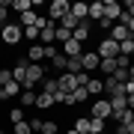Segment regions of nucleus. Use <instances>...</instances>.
<instances>
[{
    "label": "nucleus",
    "instance_id": "f257e3e1",
    "mask_svg": "<svg viewBox=\"0 0 134 134\" xmlns=\"http://www.w3.org/2000/svg\"><path fill=\"white\" fill-rule=\"evenodd\" d=\"M0 39H3V45H18L21 39H24V30H21V24H9V21H6L3 27H0Z\"/></svg>",
    "mask_w": 134,
    "mask_h": 134
},
{
    "label": "nucleus",
    "instance_id": "f03ea898",
    "mask_svg": "<svg viewBox=\"0 0 134 134\" xmlns=\"http://www.w3.org/2000/svg\"><path fill=\"white\" fill-rule=\"evenodd\" d=\"M69 12H72V3H69V0H51V6H48V21L57 24L63 15H69Z\"/></svg>",
    "mask_w": 134,
    "mask_h": 134
},
{
    "label": "nucleus",
    "instance_id": "7ed1b4c3",
    "mask_svg": "<svg viewBox=\"0 0 134 134\" xmlns=\"http://www.w3.org/2000/svg\"><path fill=\"white\" fill-rule=\"evenodd\" d=\"M96 54H98L101 60H116V57H119V45L107 36V39H101V42H98V51H96Z\"/></svg>",
    "mask_w": 134,
    "mask_h": 134
},
{
    "label": "nucleus",
    "instance_id": "20e7f679",
    "mask_svg": "<svg viewBox=\"0 0 134 134\" xmlns=\"http://www.w3.org/2000/svg\"><path fill=\"white\" fill-rule=\"evenodd\" d=\"M54 39H57V24L45 18V24L39 27V45H45V48H48V45H54Z\"/></svg>",
    "mask_w": 134,
    "mask_h": 134
},
{
    "label": "nucleus",
    "instance_id": "39448f33",
    "mask_svg": "<svg viewBox=\"0 0 134 134\" xmlns=\"http://www.w3.org/2000/svg\"><path fill=\"white\" fill-rule=\"evenodd\" d=\"M98 63H101V57H98L96 51H83V54H81V69H83L86 75H90V72H96V69H98Z\"/></svg>",
    "mask_w": 134,
    "mask_h": 134
},
{
    "label": "nucleus",
    "instance_id": "423d86ee",
    "mask_svg": "<svg viewBox=\"0 0 134 134\" xmlns=\"http://www.w3.org/2000/svg\"><path fill=\"white\" fill-rule=\"evenodd\" d=\"M57 83H60V92H66V96H72L77 86H81V83H77V77H75V75H69V72H63V75L57 77Z\"/></svg>",
    "mask_w": 134,
    "mask_h": 134
},
{
    "label": "nucleus",
    "instance_id": "0eeeda50",
    "mask_svg": "<svg viewBox=\"0 0 134 134\" xmlns=\"http://www.w3.org/2000/svg\"><path fill=\"white\" fill-rule=\"evenodd\" d=\"M90 27H92V21H90V18H86V21H77V27L72 30V39H75V42H81V45H83L86 39L92 36V33H90Z\"/></svg>",
    "mask_w": 134,
    "mask_h": 134
},
{
    "label": "nucleus",
    "instance_id": "6e6552de",
    "mask_svg": "<svg viewBox=\"0 0 134 134\" xmlns=\"http://www.w3.org/2000/svg\"><path fill=\"white\" fill-rule=\"evenodd\" d=\"M92 116H96V119H110V101L107 98H96L92 101Z\"/></svg>",
    "mask_w": 134,
    "mask_h": 134
},
{
    "label": "nucleus",
    "instance_id": "1a4fd4ad",
    "mask_svg": "<svg viewBox=\"0 0 134 134\" xmlns=\"http://www.w3.org/2000/svg\"><path fill=\"white\" fill-rule=\"evenodd\" d=\"M42 60H45V45H30L27 48V63H33V66H42Z\"/></svg>",
    "mask_w": 134,
    "mask_h": 134
},
{
    "label": "nucleus",
    "instance_id": "9d476101",
    "mask_svg": "<svg viewBox=\"0 0 134 134\" xmlns=\"http://www.w3.org/2000/svg\"><path fill=\"white\" fill-rule=\"evenodd\" d=\"M63 57H81V54H83V45L81 42H75V39H69V42H63Z\"/></svg>",
    "mask_w": 134,
    "mask_h": 134
},
{
    "label": "nucleus",
    "instance_id": "9b49d317",
    "mask_svg": "<svg viewBox=\"0 0 134 134\" xmlns=\"http://www.w3.org/2000/svg\"><path fill=\"white\" fill-rule=\"evenodd\" d=\"M119 15H122V6L116 3V0H104V18H110L116 24V21H119Z\"/></svg>",
    "mask_w": 134,
    "mask_h": 134
},
{
    "label": "nucleus",
    "instance_id": "f8f14e48",
    "mask_svg": "<svg viewBox=\"0 0 134 134\" xmlns=\"http://www.w3.org/2000/svg\"><path fill=\"white\" fill-rule=\"evenodd\" d=\"M104 92H107V98H113V96H125V92H122V83L116 81V77H104Z\"/></svg>",
    "mask_w": 134,
    "mask_h": 134
},
{
    "label": "nucleus",
    "instance_id": "ddd939ff",
    "mask_svg": "<svg viewBox=\"0 0 134 134\" xmlns=\"http://www.w3.org/2000/svg\"><path fill=\"white\" fill-rule=\"evenodd\" d=\"M86 18L98 24V21L104 18V0H96V3H90V15H86Z\"/></svg>",
    "mask_w": 134,
    "mask_h": 134
},
{
    "label": "nucleus",
    "instance_id": "4468645a",
    "mask_svg": "<svg viewBox=\"0 0 134 134\" xmlns=\"http://www.w3.org/2000/svg\"><path fill=\"white\" fill-rule=\"evenodd\" d=\"M110 39H113V42L119 45V42H125V39H134V36L128 33V27H122V24H113V30H110Z\"/></svg>",
    "mask_w": 134,
    "mask_h": 134
},
{
    "label": "nucleus",
    "instance_id": "2eb2a0df",
    "mask_svg": "<svg viewBox=\"0 0 134 134\" xmlns=\"http://www.w3.org/2000/svg\"><path fill=\"white\" fill-rule=\"evenodd\" d=\"M86 92H90V98H98L101 92H104V81H96V77H90V81H86Z\"/></svg>",
    "mask_w": 134,
    "mask_h": 134
},
{
    "label": "nucleus",
    "instance_id": "dca6fc26",
    "mask_svg": "<svg viewBox=\"0 0 134 134\" xmlns=\"http://www.w3.org/2000/svg\"><path fill=\"white\" fill-rule=\"evenodd\" d=\"M83 101H90V92H86V86H77L69 96V104H83Z\"/></svg>",
    "mask_w": 134,
    "mask_h": 134
},
{
    "label": "nucleus",
    "instance_id": "f3484780",
    "mask_svg": "<svg viewBox=\"0 0 134 134\" xmlns=\"http://www.w3.org/2000/svg\"><path fill=\"white\" fill-rule=\"evenodd\" d=\"M36 107H39V110L54 107V96H51V92H36Z\"/></svg>",
    "mask_w": 134,
    "mask_h": 134
},
{
    "label": "nucleus",
    "instance_id": "a211bd4d",
    "mask_svg": "<svg viewBox=\"0 0 134 134\" xmlns=\"http://www.w3.org/2000/svg\"><path fill=\"white\" fill-rule=\"evenodd\" d=\"M116 69H119V66H116V60H101V63H98V72H101V75H107V77H113V75H116Z\"/></svg>",
    "mask_w": 134,
    "mask_h": 134
},
{
    "label": "nucleus",
    "instance_id": "6ab92c4d",
    "mask_svg": "<svg viewBox=\"0 0 134 134\" xmlns=\"http://www.w3.org/2000/svg\"><path fill=\"white\" fill-rule=\"evenodd\" d=\"M72 15L77 21H86V15H90V3H72Z\"/></svg>",
    "mask_w": 134,
    "mask_h": 134
},
{
    "label": "nucleus",
    "instance_id": "aec40b11",
    "mask_svg": "<svg viewBox=\"0 0 134 134\" xmlns=\"http://www.w3.org/2000/svg\"><path fill=\"white\" fill-rule=\"evenodd\" d=\"M21 92V86L15 83V81H9V83H3V92H0V98H15Z\"/></svg>",
    "mask_w": 134,
    "mask_h": 134
},
{
    "label": "nucleus",
    "instance_id": "412c9836",
    "mask_svg": "<svg viewBox=\"0 0 134 134\" xmlns=\"http://www.w3.org/2000/svg\"><path fill=\"white\" fill-rule=\"evenodd\" d=\"M42 92H51V96H57V92H60L57 77H45V81H42Z\"/></svg>",
    "mask_w": 134,
    "mask_h": 134
},
{
    "label": "nucleus",
    "instance_id": "4be33fe9",
    "mask_svg": "<svg viewBox=\"0 0 134 134\" xmlns=\"http://www.w3.org/2000/svg\"><path fill=\"white\" fill-rule=\"evenodd\" d=\"M9 9H18L21 15H24V12L33 9V0H12V3H9Z\"/></svg>",
    "mask_w": 134,
    "mask_h": 134
},
{
    "label": "nucleus",
    "instance_id": "5701e85b",
    "mask_svg": "<svg viewBox=\"0 0 134 134\" xmlns=\"http://www.w3.org/2000/svg\"><path fill=\"white\" fill-rule=\"evenodd\" d=\"M66 66H69V57H63V54L51 57V69H57V72H66Z\"/></svg>",
    "mask_w": 134,
    "mask_h": 134
},
{
    "label": "nucleus",
    "instance_id": "b1692460",
    "mask_svg": "<svg viewBox=\"0 0 134 134\" xmlns=\"http://www.w3.org/2000/svg\"><path fill=\"white\" fill-rule=\"evenodd\" d=\"M90 128H92V134H104V131H107V122H104V119H96V116H90Z\"/></svg>",
    "mask_w": 134,
    "mask_h": 134
},
{
    "label": "nucleus",
    "instance_id": "393cba45",
    "mask_svg": "<svg viewBox=\"0 0 134 134\" xmlns=\"http://www.w3.org/2000/svg\"><path fill=\"white\" fill-rule=\"evenodd\" d=\"M131 54H134V39L119 42V57H131Z\"/></svg>",
    "mask_w": 134,
    "mask_h": 134
},
{
    "label": "nucleus",
    "instance_id": "a878e982",
    "mask_svg": "<svg viewBox=\"0 0 134 134\" xmlns=\"http://www.w3.org/2000/svg\"><path fill=\"white\" fill-rule=\"evenodd\" d=\"M60 27H66V30H75V27H77V18H75L72 12H69V15H63V18H60Z\"/></svg>",
    "mask_w": 134,
    "mask_h": 134
},
{
    "label": "nucleus",
    "instance_id": "bb28decb",
    "mask_svg": "<svg viewBox=\"0 0 134 134\" xmlns=\"http://www.w3.org/2000/svg\"><path fill=\"white\" fill-rule=\"evenodd\" d=\"M12 134H33V128H30V122H15Z\"/></svg>",
    "mask_w": 134,
    "mask_h": 134
},
{
    "label": "nucleus",
    "instance_id": "cd10ccee",
    "mask_svg": "<svg viewBox=\"0 0 134 134\" xmlns=\"http://www.w3.org/2000/svg\"><path fill=\"white\" fill-rule=\"evenodd\" d=\"M21 104H30V107H36V92H33V90H24V96H21Z\"/></svg>",
    "mask_w": 134,
    "mask_h": 134
},
{
    "label": "nucleus",
    "instance_id": "c85d7f7f",
    "mask_svg": "<svg viewBox=\"0 0 134 134\" xmlns=\"http://www.w3.org/2000/svg\"><path fill=\"white\" fill-rule=\"evenodd\" d=\"M6 18H9V0H0V27L6 24Z\"/></svg>",
    "mask_w": 134,
    "mask_h": 134
},
{
    "label": "nucleus",
    "instance_id": "c756f323",
    "mask_svg": "<svg viewBox=\"0 0 134 134\" xmlns=\"http://www.w3.org/2000/svg\"><path fill=\"white\" fill-rule=\"evenodd\" d=\"M9 119H12V125L15 122H24V110H21V107H12L9 110Z\"/></svg>",
    "mask_w": 134,
    "mask_h": 134
},
{
    "label": "nucleus",
    "instance_id": "7c9ffc66",
    "mask_svg": "<svg viewBox=\"0 0 134 134\" xmlns=\"http://www.w3.org/2000/svg\"><path fill=\"white\" fill-rule=\"evenodd\" d=\"M69 39H72V30H66V27L57 24V42H69Z\"/></svg>",
    "mask_w": 134,
    "mask_h": 134
},
{
    "label": "nucleus",
    "instance_id": "2f4dec72",
    "mask_svg": "<svg viewBox=\"0 0 134 134\" xmlns=\"http://www.w3.org/2000/svg\"><path fill=\"white\" fill-rule=\"evenodd\" d=\"M42 134H57V122H54V119H45L42 122Z\"/></svg>",
    "mask_w": 134,
    "mask_h": 134
},
{
    "label": "nucleus",
    "instance_id": "473e14b6",
    "mask_svg": "<svg viewBox=\"0 0 134 134\" xmlns=\"http://www.w3.org/2000/svg\"><path fill=\"white\" fill-rule=\"evenodd\" d=\"M21 30H24V39H30V42L39 39V27H21Z\"/></svg>",
    "mask_w": 134,
    "mask_h": 134
},
{
    "label": "nucleus",
    "instance_id": "72a5a7b5",
    "mask_svg": "<svg viewBox=\"0 0 134 134\" xmlns=\"http://www.w3.org/2000/svg\"><path fill=\"white\" fill-rule=\"evenodd\" d=\"M116 134H134V122H119V128H116Z\"/></svg>",
    "mask_w": 134,
    "mask_h": 134
},
{
    "label": "nucleus",
    "instance_id": "f704fd0d",
    "mask_svg": "<svg viewBox=\"0 0 134 134\" xmlns=\"http://www.w3.org/2000/svg\"><path fill=\"white\" fill-rule=\"evenodd\" d=\"M116 81H119V83H125V81H131V75H128V69H116Z\"/></svg>",
    "mask_w": 134,
    "mask_h": 134
},
{
    "label": "nucleus",
    "instance_id": "c9c22d12",
    "mask_svg": "<svg viewBox=\"0 0 134 134\" xmlns=\"http://www.w3.org/2000/svg\"><path fill=\"white\" fill-rule=\"evenodd\" d=\"M12 81V69H0V83H9Z\"/></svg>",
    "mask_w": 134,
    "mask_h": 134
},
{
    "label": "nucleus",
    "instance_id": "e433bc0d",
    "mask_svg": "<svg viewBox=\"0 0 134 134\" xmlns=\"http://www.w3.org/2000/svg\"><path fill=\"white\" fill-rule=\"evenodd\" d=\"M122 12H125V15H131V18H134V0H125V3H122Z\"/></svg>",
    "mask_w": 134,
    "mask_h": 134
},
{
    "label": "nucleus",
    "instance_id": "4c0bfd02",
    "mask_svg": "<svg viewBox=\"0 0 134 134\" xmlns=\"http://www.w3.org/2000/svg\"><path fill=\"white\" fill-rule=\"evenodd\" d=\"M98 27H101V30H107V33H110V30H113V21H110V18H101V21H98Z\"/></svg>",
    "mask_w": 134,
    "mask_h": 134
},
{
    "label": "nucleus",
    "instance_id": "58836bf2",
    "mask_svg": "<svg viewBox=\"0 0 134 134\" xmlns=\"http://www.w3.org/2000/svg\"><path fill=\"white\" fill-rule=\"evenodd\" d=\"M122 92H125V96H134V81H125L122 83Z\"/></svg>",
    "mask_w": 134,
    "mask_h": 134
},
{
    "label": "nucleus",
    "instance_id": "ea45409f",
    "mask_svg": "<svg viewBox=\"0 0 134 134\" xmlns=\"http://www.w3.org/2000/svg\"><path fill=\"white\" fill-rule=\"evenodd\" d=\"M42 122L45 119H30V128H33V131H42Z\"/></svg>",
    "mask_w": 134,
    "mask_h": 134
},
{
    "label": "nucleus",
    "instance_id": "a19ab883",
    "mask_svg": "<svg viewBox=\"0 0 134 134\" xmlns=\"http://www.w3.org/2000/svg\"><path fill=\"white\" fill-rule=\"evenodd\" d=\"M128 98V110H134V96H125Z\"/></svg>",
    "mask_w": 134,
    "mask_h": 134
},
{
    "label": "nucleus",
    "instance_id": "79ce46f5",
    "mask_svg": "<svg viewBox=\"0 0 134 134\" xmlns=\"http://www.w3.org/2000/svg\"><path fill=\"white\" fill-rule=\"evenodd\" d=\"M128 33H131V36H134V18H131V21H128Z\"/></svg>",
    "mask_w": 134,
    "mask_h": 134
},
{
    "label": "nucleus",
    "instance_id": "37998d69",
    "mask_svg": "<svg viewBox=\"0 0 134 134\" xmlns=\"http://www.w3.org/2000/svg\"><path fill=\"white\" fill-rule=\"evenodd\" d=\"M66 134H77V131H75V128H69V131H66Z\"/></svg>",
    "mask_w": 134,
    "mask_h": 134
},
{
    "label": "nucleus",
    "instance_id": "c03bdc74",
    "mask_svg": "<svg viewBox=\"0 0 134 134\" xmlns=\"http://www.w3.org/2000/svg\"><path fill=\"white\" fill-rule=\"evenodd\" d=\"M131 122H134V110H131Z\"/></svg>",
    "mask_w": 134,
    "mask_h": 134
},
{
    "label": "nucleus",
    "instance_id": "a18cd8bd",
    "mask_svg": "<svg viewBox=\"0 0 134 134\" xmlns=\"http://www.w3.org/2000/svg\"><path fill=\"white\" fill-rule=\"evenodd\" d=\"M0 92H3V83H0Z\"/></svg>",
    "mask_w": 134,
    "mask_h": 134
}]
</instances>
